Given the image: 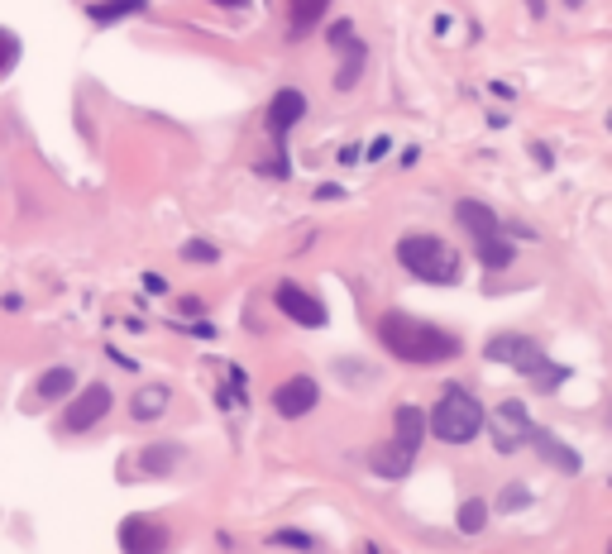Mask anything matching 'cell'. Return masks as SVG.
I'll use <instances>...</instances> for the list:
<instances>
[{
	"instance_id": "obj_1",
	"label": "cell",
	"mask_w": 612,
	"mask_h": 554,
	"mask_svg": "<svg viewBox=\"0 0 612 554\" xmlns=\"http://www.w3.org/2000/svg\"><path fill=\"white\" fill-rule=\"evenodd\" d=\"M378 340H383V349H388L393 359L421 363V368H431V363H450V359L464 354L459 335L440 330V325H431V320L407 316V311H388V316L378 320Z\"/></svg>"
},
{
	"instance_id": "obj_2",
	"label": "cell",
	"mask_w": 612,
	"mask_h": 554,
	"mask_svg": "<svg viewBox=\"0 0 612 554\" xmlns=\"http://www.w3.org/2000/svg\"><path fill=\"white\" fill-rule=\"evenodd\" d=\"M397 263L412 277H421V282H436V287H450V282H459V273H464L459 249H450V244L440 235H431V230H412V235L397 239Z\"/></svg>"
},
{
	"instance_id": "obj_3",
	"label": "cell",
	"mask_w": 612,
	"mask_h": 554,
	"mask_svg": "<svg viewBox=\"0 0 612 554\" xmlns=\"http://www.w3.org/2000/svg\"><path fill=\"white\" fill-rule=\"evenodd\" d=\"M483 354H488L493 363H507V368L526 373V378H536L541 392H555V387L569 378V368L550 363L546 349H541L536 340H526V335H493V340L483 344Z\"/></svg>"
},
{
	"instance_id": "obj_4",
	"label": "cell",
	"mask_w": 612,
	"mask_h": 554,
	"mask_svg": "<svg viewBox=\"0 0 612 554\" xmlns=\"http://www.w3.org/2000/svg\"><path fill=\"white\" fill-rule=\"evenodd\" d=\"M426 430L436 435V440H445V445H469L474 435L483 430V406L479 397L469 392V387L450 383L445 392H440L436 411L426 416Z\"/></svg>"
},
{
	"instance_id": "obj_5",
	"label": "cell",
	"mask_w": 612,
	"mask_h": 554,
	"mask_svg": "<svg viewBox=\"0 0 612 554\" xmlns=\"http://www.w3.org/2000/svg\"><path fill=\"white\" fill-rule=\"evenodd\" d=\"M455 220L459 230H469V239L479 244V258L488 273H498L512 263V244L503 239V225H498V211L483 206V201H455Z\"/></svg>"
},
{
	"instance_id": "obj_6",
	"label": "cell",
	"mask_w": 612,
	"mask_h": 554,
	"mask_svg": "<svg viewBox=\"0 0 612 554\" xmlns=\"http://www.w3.org/2000/svg\"><path fill=\"white\" fill-rule=\"evenodd\" d=\"M168 540H173L168 526L153 521V516H125L120 521V545H125V554H163Z\"/></svg>"
},
{
	"instance_id": "obj_7",
	"label": "cell",
	"mask_w": 612,
	"mask_h": 554,
	"mask_svg": "<svg viewBox=\"0 0 612 554\" xmlns=\"http://www.w3.org/2000/svg\"><path fill=\"white\" fill-rule=\"evenodd\" d=\"M106 411H110V387L106 383H91L87 392H77V397H72V406L63 411V430H67V435L91 430L96 421H106Z\"/></svg>"
},
{
	"instance_id": "obj_8",
	"label": "cell",
	"mask_w": 612,
	"mask_h": 554,
	"mask_svg": "<svg viewBox=\"0 0 612 554\" xmlns=\"http://www.w3.org/2000/svg\"><path fill=\"white\" fill-rule=\"evenodd\" d=\"M306 120V96L297 91V86H283L273 101H268V115H263V125H268V134L283 144L287 134H292V125H302Z\"/></svg>"
},
{
	"instance_id": "obj_9",
	"label": "cell",
	"mask_w": 612,
	"mask_h": 554,
	"mask_svg": "<svg viewBox=\"0 0 612 554\" xmlns=\"http://www.w3.org/2000/svg\"><path fill=\"white\" fill-rule=\"evenodd\" d=\"M526 445L536 449V454H541L555 473H569V478H574V473H584V459H579L565 440H555L546 426H536V421H531V430H526Z\"/></svg>"
},
{
	"instance_id": "obj_10",
	"label": "cell",
	"mask_w": 612,
	"mask_h": 554,
	"mask_svg": "<svg viewBox=\"0 0 612 554\" xmlns=\"http://www.w3.org/2000/svg\"><path fill=\"white\" fill-rule=\"evenodd\" d=\"M526 430H531V416H526L522 402L498 406V416H493V445H498V454H517L526 445Z\"/></svg>"
},
{
	"instance_id": "obj_11",
	"label": "cell",
	"mask_w": 612,
	"mask_h": 554,
	"mask_svg": "<svg viewBox=\"0 0 612 554\" xmlns=\"http://www.w3.org/2000/svg\"><path fill=\"white\" fill-rule=\"evenodd\" d=\"M273 301H278V311H283L287 320H297V325H311V330L326 325V306L311 297V292H302L297 282H283V287L273 292Z\"/></svg>"
},
{
	"instance_id": "obj_12",
	"label": "cell",
	"mask_w": 612,
	"mask_h": 554,
	"mask_svg": "<svg viewBox=\"0 0 612 554\" xmlns=\"http://www.w3.org/2000/svg\"><path fill=\"white\" fill-rule=\"evenodd\" d=\"M316 402H321V387H316V378H306V373L287 378V383L273 392V411H278V416H287V421L306 416Z\"/></svg>"
},
{
	"instance_id": "obj_13",
	"label": "cell",
	"mask_w": 612,
	"mask_h": 554,
	"mask_svg": "<svg viewBox=\"0 0 612 554\" xmlns=\"http://www.w3.org/2000/svg\"><path fill=\"white\" fill-rule=\"evenodd\" d=\"M416 464V449L397 445V440H388V445H373L369 449V469L378 473V478H402V473Z\"/></svg>"
},
{
	"instance_id": "obj_14",
	"label": "cell",
	"mask_w": 612,
	"mask_h": 554,
	"mask_svg": "<svg viewBox=\"0 0 612 554\" xmlns=\"http://www.w3.org/2000/svg\"><path fill=\"white\" fill-rule=\"evenodd\" d=\"M393 426H397V435H393L397 445L421 449V440H426V411H421V406H397Z\"/></svg>"
},
{
	"instance_id": "obj_15",
	"label": "cell",
	"mask_w": 612,
	"mask_h": 554,
	"mask_svg": "<svg viewBox=\"0 0 612 554\" xmlns=\"http://www.w3.org/2000/svg\"><path fill=\"white\" fill-rule=\"evenodd\" d=\"M34 392H39V402H63V397H72L77 392V373L72 368H48V373H39V383H34Z\"/></svg>"
},
{
	"instance_id": "obj_16",
	"label": "cell",
	"mask_w": 612,
	"mask_h": 554,
	"mask_svg": "<svg viewBox=\"0 0 612 554\" xmlns=\"http://www.w3.org/2000/svg\"><path fill=\"white\" fill-rule=\"evenodd\" d=\"M168 402H173V392L163 383H153V387H139V392H134L130 411H134V421H158V416L168 411Z\"/></svg>"
},
{
	"instance_id": "obj_17",
	"label": "cell",
	"mask_w": 612,
	"mask_h": 554,
	"mask_svg": "<svg viewBox=\"0 0 612 554\" xmlns=\"http://www.w3.org/2000/svg\"><path fill=\"white\" fill-rule=\"evenodd\" d=\"M144 10H149V0H96L87 15H91V24H120V20L144 15Z\"/></svg>"
},
{
	"instance_id": "obj_18",
	"label": "cell",
	"mask_w": 612,
	"mask_h": 554,
	"mask_svg": "<svg viewBox=\"0 0 612 554\" xmlns=\"http://www.w3.org/2000/svg\"><path fill=\"white\" fill-rule=\"evenodd\" d=\"M488 512H493V507H488V502H483V497H469V502H464V507H459V516H455L459 535H479L483 526H488Z\"/></svg>"
},
{
	"instance_id": "obj_19",
	"label": "cell",
	"mask_w": 612,
	"mask_h": 554,
	"mask_svg": "<svg viewBox=\"0 0 612 554\" xmlns=\"http://www.w3.org/2000/svg\"><path fill=\"white\" fill-rule=\"evenodd\" d=\"M182 459H187V449H182V445H153V449H144V469H149V473H173Z\"/></svg>"
},
{
	"instance_id": "obj_20",
	"label": "cell",
	"mask_w": 612,
	"mask_h": 554,
	"mask_svg": "<svg viewBox=\"0 0 612 554\" xmlns=\"http://www.w3.org/2000/svg\"><path fill=\"white\" fill-rule=\"evenodd\" d=\"M330 10V0H292V29L302 34V29H311V24H321Z\"/></svg>"
},
{
	"instance_id": "obj_21",
	"label": "cell",
	"mask_w": 612,
	"mask_h": 554,
	"mask_svg": "<svg viewBox=\"0 0 612 554\" xmlns=\"http://www.w3.org/2000/svg\"><path fill=\"white\" fill-rule=\"evenodd\" d=\"M359 72H364V43H350V63L335 72V86H340V91H350V86L359 82Z\"/></svg>"
},
{
	"instance_id": "obj_22",
	"label": "cell",
	"mask_w": 612,
	"mask_h": 554,
	"mask_svg": "<svg viewBox=\"0 0 612 554\" xmlns=\"http://www.w3.org/2000/svg\"><path fill=\"white\" fill-rule=\"evenodd\" d=\"M498 512H522V507H531V488H522V483H512V488L498 492V502H493Z\"/></svg>"
},
{
	"instance_id": "obj_23",
	"label": "cell",
	"mask_w": 612,
	"mask_h": 554,
	"mask_svg": "<svg viewBox=\"0 0 612 554\" xmlns=\"http://www.w3.org/2000/svg\"><path fill=\"white\" fill-rule=\"evenodd\" d=\"M268 545H283V550H316V535H306V531H273L268 535Z\"/></svg>"
},
{
	"instance_id": "obj_24",
	"label": "cell",
	"mask_w": 612,
	"mask_h": 554,
	"mask_svg": "<svg viewBox=\"0 0 612 554\" xmlns=\"http://www.w3.org/2000/svg\"><path fill=\"white\" fill-rule=\"evenodd\" d=\"M182 258H187V263H216L220 249L206 244V239H192V244H182Z\"/></svg>"
},
{
	"instance_id": "obj_25",
	"label": "cell",
	"mask_w": 612,
	"mask_h": 554,
	"mask_svg": "<svg viewBox=\"0 0 612 554\" xmlns=\"http://www.w3.org/2000/svg\"><path fill=\"white\" fill-rule=\"evenodd\" d=\"M15 58H20V39H15L10 29H0V72H10Z\"/></svg>"
},
{
	"instance_id": "obj_26",
	"label": "cell",
	"mask_w": 612,
	"mask_h": 554,
	"mask_svg": "<svg viewBox=\"0 0 612 554\" xmlns=\"http://www.w3.org/2000/svg\"><path fill=\"white\" fill-rule=\"evenodd\" d=\"M354 39V24L350 20H340V24H330V43L340 48V43H350Z\"/></svg>"
},
{
	"instance_id": "obj_27",
	"label": "cell",
	"mask_w": 612,
	"mask_h": 554,
	"mask_svg": "<svg viewBox=\"0 0 612 554\" xmlns=\"http://www.w3.org/2000/svg\"><path fill=\"white\" fill-rule=\"evenodd\" d=\"M201 311H206V301H201V297H182V301H177V316H201Z\"/></svg>"
},
{
	"instance_id": "obj_28",
	"label": "cell",
	"mask_w": 612,
	"mask_h": 554,
	"mask_svg": "<svg viewBox=\"0 0 612 554\" xmlns=\"http://www.w3.org/2000/svg\"><path fill=\"white\" fill-rule=\"evenodd\" d=\"M144 287H149V292H168V277H163V273H149V277H144Z\"/></svg>"
},
{
	"instance_id": "obj_29",
	"label": "cell",
	"mask_w": 612,
	"mask_h": 554,
	"mask_svg": "<svg viewBox=\"0 0 612 554\" xmlns=\"http://www.w3.org/2000/svg\"><path fill=\"white\" fill-rule=\"evenodd\" d=\"M388 149H393L388 139H373V144H369V158H383V153H388Z\"/></svg>"
},
{
	"instance_id": "obj_30",
	"label": "cell",
	"mask_w": 612,
	"mask_h": 554,
	"mask_svg": "<svg viewBox=\"0 0 612 554\" xmlns=\"http://www.w3.org/2000/svg\"><path fill=\"white\" fill-rule=\"evenodd\" d=\"M526 10H531V15L541 20V15H546V0H526Z\"/></svg>"
},
{
	"instance_id": "obj_31",
	"label": "cell",
	"mask_w": 612,
	"mask_h": 554,
	"mask_svg": "<svg viewBox=\"0 0 612 554\" xmlns=\"http://www.w3.org/2000/svg\"><path fill=\"white\" fill-rule=\"evenodd\" d=\"M216 5H225V10H240V5H249V0H216Z\"/></svg>"
},
{
	"instance_id": "obj_32",
	"label": "cell",
	"mask_w": 612,
	"mask_h": 554,
	"mask_svg": "<svg viewBox=\"0 0 612 554\" xmlns=\"http://www.w3.org/2000/svg\"><path fill=\"white\" fill-rule=\"evenodd\" d=\"M565 5H569V10H579V5H584V0H565Z\"/></svg>"
}]
</instances>
